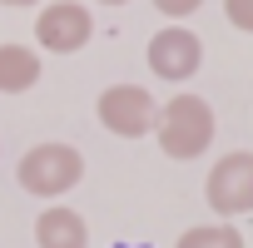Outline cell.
<instances>
[{
    "label": "cell",
    "instance_id": "6da1fadb",
    "mask_svg": "<svg viewBox=\"0 0 253 248\" xmlns=\"http://www.w3.org/2000/svg\"><path fill=\"white\" fill-rule=\"evenodd\" d=\"M154 139L169 159H199L213 144V109L199 94H174L169 104H159L154 114Z\"/></svg>",
    "mask_w": 253,
    "mask_h": 248
},
{
    "label": "cell",
    "instance_id": "7a4b0ae2",
    "mask_svg": "<svg viewBox=\"0 0 253 248\" xmlns=\"http://www.w3.org/2000/svg\"><path fill=\"white\" fill-rule=\"evenodd\" d=\"M15 179H20V189L25 194H35V199H60V194H70L80 179H84V154L75 149V144H35V149H25V159L15 164Z\"/></svg>",
    "mask_w": 253,
    "mask_h": 248
},
{
    "label": "cell",
    "instance_id": "3957f363",
    "mask_svg": "<svg viewBox=\"0 0 253 248\" xmlns=\"http://www.w3.org/2000/svg\"><path fill=\"white\" fill-rule=\"evenodd\" d=\"M94 114H99V124H104L109 134H119V139H144V134H154L159 104H154V94H149L144 84H109V89L99 94Z\"/></svg>",
    "mask_w": 253,
    "mask_h": 248
},
{
    "label": "cell",
    "instance_id": "277c9868",
    "mask_svg": "<svg viewBox=\"0 0 253 248\" xmlns=\"http://www.w3.org/2000/svg\"><path fill=\"white\" fill-rule=\"evenodd\" d=\"M209 208L218 218H238V213H253V149H233L223 154L213 169H209Z\"/></svg>",
    "mask_w": 253,
    "mask_h": 248
},
{
    "label": "cell",
    "instance_id": "5b68a950",
    "mask_svg": "<svg viewBox=\"0 0 253 248\" xmlns=\"http://www.w3.org/2000/svg\"><path fill=\"white\" fill-rule=\"evenodd\" d=\"M94 35V20L84 5H75V0H50V5L35 15V40L50 50V55H75L84 50Z\"/></svg>",
    "mask_w": 253,
    "mask_h": 248
},
{
    "label": "cell",
    "instance_id": "8992f818",
    "mask_svg": "<svg viewBox=\"0 0 253 248\" xmlns=\"http://www.w3.org/2000/svg\"><path fill=\"white\" fill-rule=\"evenodd\" d=\"M199 65H204V40H199L194 30L169 25V30H159V35L149 40V70H154L159 80H169V84L194 80Z\"/></svg>",
    "mask_w": 253,
    "mask_h": 248
},
{
    "label": "cell",
    "instance_id": "52a82bcc",
    "mask_svg": "<svg viewBox=\"0 0 253 248\" xmlns=\"http://www.w3.org/2000/svg\"><path fill=\"white\" fill-rule=\"evenodd\" d=\"M35 248H89V228H84V218L75 208L50 204L35 218Z\"/></svg>",
    "mask_w": 253,
    "mask_h": 248
},
{
    "label": "cell",
    "instance_id": "ba28073f",
    "mask_svg": "<svg viewBox=\"0 0 253 248\" xmlns=\"http://www.w3.org/2000/svg\"><path fill=\"white\" fill-rule=\"evenodd\" d=\"M40 84V55L30 45H0V94H25Z\"/></svg>",
    "mask_w": 253,
    "mask_h": 248
},
{
    "label": "cell",
    "instance_id": "9c48e42d",
    "mask_svg": "<svg viewBox=\"0 0 253 248\" xmlns=\"http://www.w3.org/2000/svg\"><path fill=\"white\" fill-rule=\"evenodd\" d=\"M174 248H243V233H238L233 223H199V228H189Z\"/></svg>",
    "mask_w": 253,
    "mask_h": 248
},
{
    "label": "cell",
    "instance_id": "30bf717a",
    "mask_svg": "<svg viewBox=\"0 0 253 248\" xmlns=\"http://www.w3.org/2000/svg\"><path fill=\"white\" fill-rule=\"evenodd\" d=\"M223 15H228V25H233V30L253 35V0H223Z\"/></svg>",
    "mask_w": 253,
    "mask_h": 248
},
{
    "label": "cell",
    "instance_id": "8fae6325",
    "mask_svg": "<svg viewBox=\"0 0 253 248\" xmlns=\"http://www.w3.org/2000/svg\"><path fill=\"white\" fill-rule=\"evenodd\" d=\"M199 5H204V0H154V10L169 15V20H184V15H194Z\"/></svg>",
    "mask_w": 253,
    "mask_h": 248
},
{
    "label": "cell",
    "instance_id": "7c38bea8",
    "mask_svg": "<svg viewBox=\"0 0 253 248\" xmlns=\"http://www.w3.org/2000/svg\"><path fill=\"white\" fill-rule=\"evenodd\" d=\"M0 5H40V0H0Z\"/></svg>",
    "mask_w": 253,
    "mask_h": 248
},
{
    "label": "cell",
    "instance_id": "4fadbf2b",
    "mask_svg": "<svg viewBox=\"0 0 253 248\" xmlns=\"http://www.w3.org/2000/svg\"><path fill=\"white\" fill-rule=\"evenodd\" d=\"M99 5H124V0H99Z\"/></svg>",
    "mask_w": 253,
    "mask_h": 248
},
{
    "label": "cell",
    "instance_id": "5bb4252c",
    "mask_svg": "<svg viewBox=\"0 0 253 248\" xmlns=\"http://www.w3.org/2000/svg\"><path fill=\"white\" fill-rule=\"evenodd\" d=\"M114 248H139V243H114Z\"/></svg>",
    "mask_w": 253,
    "mask_h": 248
}]
</instances>
